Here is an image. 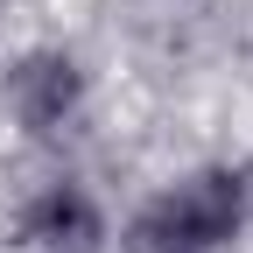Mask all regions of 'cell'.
<instances>
[{
	"label": "cell",
	"instance_id": "1",
	"mask_svg": "<svg viewBox=\"0 0 253 253\" xmlns=\"http://www.w3.org/2000/svg\"><path fill=\"white\" fill-rule=\"evenodd\" d=\"M232 225H239V190L225 169H204L126 225V253H211L218 239H232Z\"/></svg>",
	"mask_w": 253,
	"mask_h": 253
},
{
	"label": "cell",
	"instance_id": "2",
	"mask_svg": "<svg viewBox=\"0 0 253 253\" xmlns=\"http://www.w3.org/2000/svg\"><path fill=\"white\" fill-rule=\"evenodd\" d=\"M71 106H78V63L71 56H28L14 71V113H21V126L49 134V126H63Z\"/></svg>",
	"mask_w": 253,
	"mask_h": 253
},
{
	"label": "cell",
	"instance_id": "3",
	"mask_svg": "<svg viewBox=\"0 0 253 253\" xmlns=\"http://www.w3.org/2000/svg\"><path fill=\"white\" fill-rule=\"evenodd\" d=\"M28 239L42 253H99V211H91L78 190H49L28 218Z\"/></svg>",
	"mask_w": 253,
	"mask_h": 253
},
{
	"label": "cell",
	"instance_id": "4",
	"mask_svg": "<svg viewBox=\"0 0 253 253\" xmlns=\"http://www.w3.org/2000/svg\"><path fill=\"white\" fill-rule=\"evenodd\" d=\"M232 190H239V218H253V162L232 176Z\"/></svg>",
	"mask_w": 253,
	"mask_h": 253
}]
</instances>
